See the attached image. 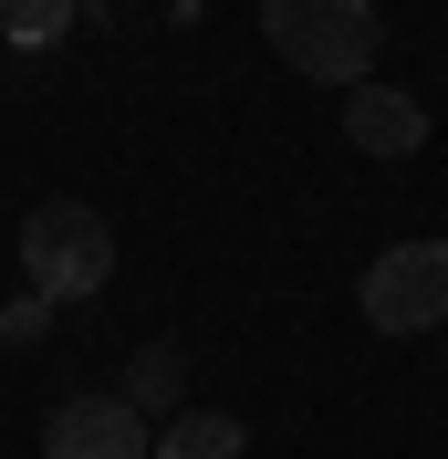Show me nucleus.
<instances>
[{"instance_id":"nucleus-9","label":"nucleus","mask_w":448,"mask_h":459,"mask_svg":"<svg viewBox=\"0 0 448 459\" xmlns=\"http://www.w3.org/2000/svg\"><path fill=\"white\" fill-rule=\"evenodd\" d=\"M42 334H53V303H42V292L0 303V344H42Z\"/></svg>"},{"instance_id":"nucleus-4","label":"nucleus","mask_w":448,"mask_h":459,"mask_svg":"<svg viewBox=\"0 0 448 459\" xmlns=\"http://www.w3.org/2000/svg\"><path fill=\"white\" fill-rule=\"evenodd\" d=\"M146 418L115 386H94V397H63L53 418H42V459H146Z\"/></svg>"},{"instance_id":"nucleus-1","label":"nucleus","mask_w":448,"mask_h":459,"mask_svg":"<svg viewBox=\"0 0 448 459\" xmlns=\"http://www.w3.org/2000/svg\"><path fill=\"white\" fill-rule=\"evenodd\" d=\"M261 31L303 84H334V94L375 84V53H386L375 0H261Z\"/></svg>"},{"instance_id":"nucleus-5","label":"nucleus","mask_w":448,"mask_h":459,"mask_svg":"<svg viewBox=\"0 0 448 459\" xmlns=\"http://www.w3.org/2000/svg\"><path fill=\"white\" fill-rule=\"evenodd\" d=\"M344 146L355 157H418L427 146V105L407 84H355L344 94Z\"/></svg>"},{"instance_id":"nucleus-2","label":"nucleus","mask_w":448,"mask_h":459,"mask_svg":"<svg viewBox=\"0 0 448 459\" xmlns=\"http://www.w3.org/2000/svg\"><path fill=\"white\" fill-rule=\"evenodd\" d=\"M22 282L53 303V314H73V303H94V292L115 282V220L94 199H42L22 220Z\"/></svg>"},{"instance_id":"nucleus-3","label":"nucleus","mask_w":448,"mask_h":459,"mask_svg":"<svg viewBox=\"0 0 448 459\" xmlns=\"http://www.w3.org/2000/svg\"><path fill=\"white\" fill-rule=\"evenodd\" d=\"M355 314L365 334L386 344H418V334H448V240H386L355 282Z\"/></svg>"},{"instance_id":"nucleus-8","label":"nucleus","mask_w":448,"mask_h":459,"mask_svg":"<svg viewBox=\"0 0 448 459\" xmlns=\"http://www.w3.org/2000/svg\"><path fill=\"white\" fill-rule=\"evenodd\" d=\"M73 0H0V53H53V42H73Z\"/></svg>"},{"instance_id":"nucleus-7","label":"nucleus","mask_w":448,"mask_h":459,"mask_svg":"<svg viewBox=\"0 0 448 459\" xmlns=\"http://www.w3.org/2000/svg\"><path fill=\"white\" fill-rule=\"evenodd\" d=\"M146 459H251V429L229 407H177V418H157Z\"/></svg>"},{"instance_id":"nucleus-6","label":"nucleus","mask_w":448,"mask_h":459,"mask_svg":"<svg viewBox=\"0 0 448 459\" xmlns=\"http://www.w3.org/2000/svg\"><path fill=\"white\" fill-rule=\"evenodd\" d=\"M115 397L136 407L146 429H157V418H177V407H188V344H177V334H146L136 355H125V386H115Z\"/></svg>"}]
</instances>
